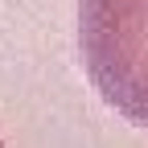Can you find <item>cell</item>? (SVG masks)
Instances as JSON below:
<instances>
[{
	"label": "cell",
	"mask_w": 148,
	"mask_h": 148,
	"mask_svg": "<svg viewBox=\"0 0 148 148\" xmlns=\"http://www.w3.org/2000/svg\"><path fill=\"white\" fill-rule=\"evenodd\" d=\"M78 41L99 95L148 127V0H82Z\"/></svg>",
	"instance_id": "6da1fadb"
}]
</instances>
